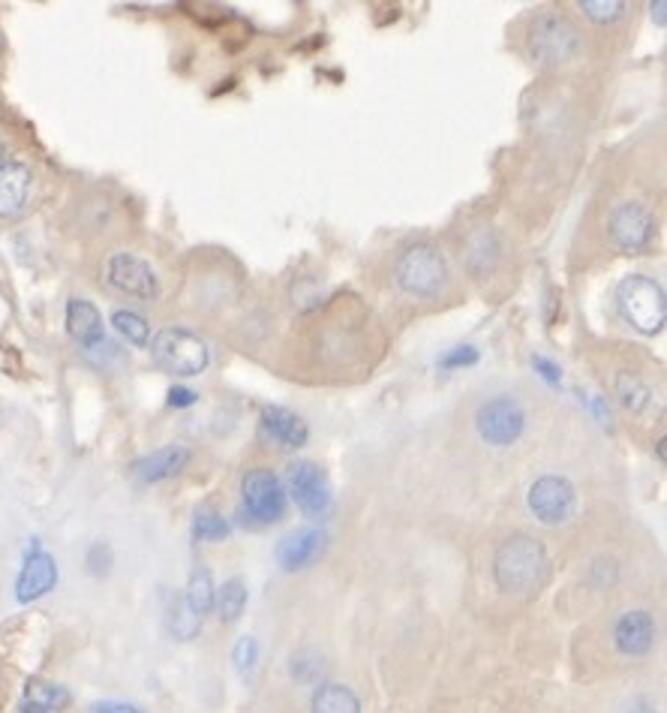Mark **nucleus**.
<instances>
[{
	"instance_id": "obj_13",
	"label": "nucleus",
	"mask_w": 667,
	"mask_h": 713,
	"mask_svg": "<svg viewBox=\"0 0 667 713\" xmlns=\"http://www.w3.org/2000/svg\"><path fill=\"white\" fill-rule=\"evenodd\" d=\"M325 530L319 527H304V530H295L289 533L286 539H280L277 545V563L283 572H301L307 569L310 563H316L325 551Z\"/></svg>"
},
{
	"instance_id": "obj_35",
	"label": "nucleus",
	"mask_w": 667,
	"mask_h": 713,
	"mask_svg": "<svg viewBox=\"0 0 667 713\" xmlns=\"http://www.w3.org/2000/svg\"><path fill=\"white\" fill-rule=\"evenodd\" d=\"M7 163V157H4V142H0V166H4Z\"/></svg>"
},
{
	"instance_id": "obj_10",
	"label": "nucleus",
	"mask_w": 667,
	"mask_h": 713,
	"mask_svg": "<svg viewBox=\"0 0 667 713\" xmlns=\"http://www.w3.org/2000/svg\"><path fill=\"white\" fill-rule=\"evenodd\" d=\"M529 509L541 524H565L577 509V491L565 476H541L529 488Z\"/></svg>"
},
{
	"instance_id": "obj_29",
	"label": "nucleus",
	"mask_w": 667,
	"mask_h": 713,
	"mask_svg": "<svg viewBox=\"0 0 667 713\" xmlns=\"http://www.w3.org/2000/svg\"><path fill=\"white\" fill-rule=\"evenodd\" d=\"M478 362V349L475 346H454L451 352H445L439 359V368L445 371H454V368H469Z\"/></svg>"
},
{
	"instance_id": "obj_12",
	"label": "nucleus",
	"mask_w": 667,
	"mask_h": 713,
	"mask_svg": "<svg viewBox=\"0 0 667 713\" xmlns=\"http://www.w3.org/2000/svg\"><path fill=\"white\" fill-rule=\"evenodd\" d=\"M58 584V563L49 551H43L40 545H34V551H28L25 557V566L19 572V581H16V599L22 605L28 602H37L40 596H46L49 590H55Z\"/></svg>"
},
{
	"instance_id": "obj_28",
	"label": "nucleus",
	"mask_w": 667,
	"mask_h": 713,
	"mask_svg": "<svg viewBox=\"0 0 667 713\" xmlns=\"http://www.w3.org/2000/svg\"><path fill=\"white\" fill-rule=\"evenodd\" d=\"M232 662H235V668L247 677V674L256 668V662H259V641H256L253 635H244V638L235 644V650H232Z\"/></svg>"
},
{
	"instance_id": "obj_20",
	"label": "nucleus",
	"mask_w": 667,
	"mask_h": 713,
	"mask_svg": "<svg viewBox=\"0 0 667 713\" xmlns=\"http://www.w3.org/2000/svg\"><path fill=\"white\" fill-rule=\"evenodd\" d=\"M313 713H361V701L343 683H322L313 692Z\"/></svg>"
},
{
	"instance_id": "obj_3",
	"label": "nucleus",
	"mask_w": 667,
	"mask_h": 713,
	"mask_svg": "<svg viewBox=\"0 0 667 713\" xmlns=\"http://www.w3.org/2000/svg\"><path fill=\"white\" fill-rule=\"evenodd\" d=\"M151 355L154 362L172 374V377H199L211 365V349L208 343L181 325H166L151 337Z\"/></svg>"
},
{
	"instance_id": "obj_32",
	"label": "nucleus",
	"mask_w": 667,
	"mask_h": 713,
	"mask_svg": "<svg viewBox=\"0 0 667 713\" xmlns=\"http://www.w3.org/2000/svg\"><path fill=\"white\" fill-rule=\"evenodd\" d=\"M94 713H142V710L124 701H103V704H94Z\"/></svg>"
},
{
	"instance_id": "obj_25",
	"label": "nucleus",
	"mask_w": 667,
	"mask_h": 713,
	"mask_svg": "<svg viewBox=\"0 0 667 713\" xmlns=\"http://www.w3.org/2000/svg\"><path fill=\"white\" fill-rule=\"evenodd\" d=\"M25 701H31V704H40V707H46V710H58V707H64L67 701H70V695H67V689H61V686H55V683H43V680H31L28 683V689H25Z\"/></svg>"
},
{
	"instance_id": "obj_30",
	"label": "nucleus",
	"mask_w": 667,
	"mask_h": 713,
	"mask_svg": "<svg viewBox=\"0 0 667 713\" xmlns=\"http://www.w3.org/2000/svg\"><path fill=\"white\" fill-rule=\"evenodd\" d=\"M532 368L541 374V380L544 383H550V386H559V380H562V371L550 362V359H544V355H532Z\"/></svg>"
},
{
	"instance_id": "obj_2",
	"label": "nucleus",
	"mask_w": 667,
	"mask_h": 713,
	"mask_svg": "<svg viewBox=\"0 0 667 713\" xmlns=\"http://www.w3.org/2000/svg\"><path fill=\"white\" fill-rule=\"evenodd\" d=\"M394 283L412 295V298H436L442 295V289L448 286V262L445 253L430 244V241H418L409 244L397 265H394Z\"/></svg>"
},
{
	"instance_id": "obj_5",
	"label": "nucleus",
	"mask_w": 667,
	"mask_h": 713,
	"mask_svg": "<svg viewBox=\"0 0 667 713\" xmlns=\"http://www.w3.org/2000/svg\"><path fill=\"white\" fill-rule=\"evenodd\" d=\"M580 49V34L577 28L559 16V13H541L535 16L529 28V52L538 64H565L577 55Z\"/></svg>"
},
{
	"instance_id": "obj_7",
	"label": "nucleus",
	"mask_w": 667,
	"mask_h": 713,
	"mask_svg": "<svg viewBox=\"0 0 667 713\" xmlns=\"http://www.w3.org/2000/svg\"><path fill=\"white\" fill-rule=\"evenodd\" d=\"M475 428H478L484 443L502 449V446H511L523 437L526 413H523L520 401H514L511 395H496V398H490L478 407Z\"/></svg>"
},
{
	"instance_id": "obj_21",
	"label": "nucleus",
	"mask_w": 667,
	"mask_h": 713,
	"mask_svg": "<svg viewBox=\"0 0 667 713\" xmlns=\"http://www.w3.org/2000/svg\"><path fill=\"white\" fill-rule=\"evenodd\" d=\"M187 605L193 608V614L202 620L205 614L214 611V602H217V587H214V578L208 569H196L190 575V584H187V593H184Z\"/></svg>"
},
{
	"instance_id": "obj_4",
	"label": "nucleus",
	"mask_w": 667,
	"mask_h": 713,
	"mask_svg": "<svg viewBox=\"0 0 667 713\" xmlns=\"http://www.w3.org/2000/svg\"><path fill=\"white\" fill-rule=\"evenodd\" d=\"M616 307L622 319L640 334H658L667 319V301L658 280L646 274H628L616 286Z\"/></svg>"
},
{
	"instance_id": "obj_15",
	"label": "nucleus",
	"mask_w": 667,
	"mask_h": 713,
	"mask_svg": "<svg viewBox=\"0 0 667 713\" xmlns=\"http://www.w3.org/2000/svg\"><path fill=\"white\" fill-rule=\"evenodd\" d=\"M262 431L280 449H301L310 440V425L289 407H265L262 410Z\"/></svg>"
},
{
	"instance_id": "obj_33",
	"label": "nucleus",
	"mask_w": 667,
	"mask_h": 713,
	"mask_svg": "<svg viewBox=\"0 0 667 713\" xmlns=\"http://www.w3.org/2000/svg\"><path fill=\"white\" fill-rule=\"evenodd\" d=\"M19 713H52V710H46V707H40V704H31V701H25Z\"/></svg>"
},
{
	"instance_id": "obj_34",
	"label": "nucleus",
	"mask_w": 667,
	"mask_h": 713,
	"mask_svg": "<svg viewBox=\"0 0 667 713\" xmlns=\"http://www.w3.org/2000/svg\"><path fill=\"white\" fill-rule=\"evenodd\" d=\"M658 16V25H664V0H658V4H652V19Z\"/></svg>"
},
{
	"instance_id": "obj_16",
	"label": "nucleus",
	"mask_w": 667,
	"mask_h": 713,
	"mask_svg": "<svg viewBox=\"0 0 667 713\" xmlns=\"http://www.w3.org/2000/svg\"><path fill=\"white\" fill-rule=\"evenodd\" d=\"M187 464H190V449L172 443V446H163V449L139 458L130 473L139 485H157V482H166V479L178 476Z\"/></svg>"
},
{
	"instance_id": "obj_6",
	"label": "nucleus",
	"mask_w": 667,
	"mask_h": 713,
	"mask_svg": "<svg viewBox=\"0 0 667 713\" xmlns=\"http://www.w3.org/2000/svg\"><path fill=\"white\" fill-rule=\"evenodd\" d=\"M106 283L127 295V298H142V301H154L160 295V277L151 268V262L139 253L130 250H118L106 259Z\"/></svg>"
},
{
	"instance_id": "obj_31",
	"label": "nucleus",
	"mask_w": 667,
	"mask_h": 713,
	"mask_svg": "<svg viewBox=\"0 0 667 713\" xmlns=\"http://www.w3.org/2000/svg\"><path fill=\"white\" fill-rule=\"evenodd\" d=\"M199 401V395L193 392V389H181V386H175L172 392H169V404L172 407H193Z\"/></svg>"
},
{
	"instance_id": "obj_23",
	"label": "nucleus",
	"mask_w": 667,
	"mask_h": 713,
	"mask_svg": "<svg viewBox=\"0 0 667 713\" xmlns=\"http://www.w3.org/2000/svg\"><path fill=\"white\" fill-rule=\"evenodd\" d=\"M112 325H115L118 334H124V337H127L130 343H136V346H145V343L151 340V325H148V319L139 316L136 310H115V313H112Z\"/></svg>"
},
{
	"instance_id": "obj_1",
	"label": "nucleus",
	"mask_w": 667,
	"mask_h": 713,
	"mask_svg": "<svg viewBox=\"0 0 667 713\" xmlns=\"http://www.w3.org/2000/svg\"><path fill=\"white\" fill-rule=\"evenodd\" d=\"M547 572H550L547 551L532 536L505 539L493 557V578H496L499 590L514 593V596L538 593L547 581Z\"/></svg>"
},
{
	"instance_id": "obj_17",
	"label": "nucleus",
	"mask_w": 667,
	"mask_h": 713,
	"mask_svg": "<svg viewBox=\"0 0 667 713\" xmlns=\"http://www.w3.org/2000/svg\"><path fill=\"white\" fill-rule=\"evenodd\" d=\"M34 175L25 163L0 166V220H16L31 196Z\"/></svg>"
},
{
	"instance_id": "obj_14",
	"label": "nucleus",
	"mask_w": 667,
	"mask_h": 713,
	"mask_svg": "<svg viewBox=\"0 0 667 713\" xmlns=\"http://www.w3.org/2000/svg\"><path fill=\"white\" fill-rule=\"evenodd\" d=\"M613 644L622 656H643L655 644V620L649 611H625L613 626Z\"/></svg>"
},
{
	"instance_id": "obj_11",
	"label": "nucleus",
	"mask_w": 667,
	"mask_h": 713,
	"mask_svg": "<svg viewBox=\"0 0 667 713\" xmlns=\"http://www.w3.org/2000/svg\"><path fill=\"white\" fill-rule=\"evenodd\" d=\"M289 491L298 503V509L307 518H325L331 512V485L319 464L313 461H295L289 467Z\"/></svg>"
},
{
	"instance_id": "obj_27",
	"label": "nucleus",
	"mask_w": 667,
	"mask_h": 713,
	"mask_svg": "<svg viewBox=\"0 0 667 713\" xmlns=\"http://www.w3.org/2000/svg\"><path fill=\"white\" fill-rule=\"evenodd\" d=\"M580 13L598 25H610L625 16V4H619V0H583Z\"/></svg>"
},
{
	"instance_id": "obj_9",
	"label": "nucleus",
	"mask_w": 667,
	"mask_h": 713,
	"mask_svg": "<svg viewBox=\"0 0 667 713\" xmlns=\"http://www.w3.org/2000/svg\"><path fill=\"white\" fill-rule=\"evenodd\" d=\"M607 232L616 250L634 256L649 247L655 235V217L640 202H619L607 217Z\"/></svg>"
},
{
	"instance_id": "obj_19",
	"label": "nucleus",
	"mask_w": 667,
	"mask_h": 713,
	"mask_svg": "<svg viewBox=\"0 0 667 713\" xmlns=\"http://www.w3.org/2000/svg\"><path fill=\"white\" fill-rule=\"evenodd\" d=\"M613 392L631 416H643L652 407V389L631 371H619L613 377Z\"/></svg>"
},
{
	"instance_id": "obj_24",
	"label": "nucleus",
	"mask_w": 667,
	"mask_h": 713,
	"mask_svg": "<svg viewBox=\"0 0 667 713\" xmlns=\"http://www.w3.org/2000/svg\"><path fill=\"white\" fill-rule=\"evenodd\" d=\"M193 536L199 542H220L229 536V524L220 512L214 509H199L196 518H193Z\"/></svg>"
},
{
	"instance_id": "obj_22",
	"label": "nucleus",
	"mask_w": 667,
	"mask_h": 713,
	"mask_svg": "<svg viewBox=\"0 0 667 713\" xmlns=\"http://www.w3.org/2000/svg\"><path fill=\"white\" fill-rule=\"evenodd\" d=\"M214 605L220 608V617L226 623H235L244 614V608H247V587H244V581L241 578H229L217 590V602Z\"/></svg>"
},
{
	"instance_id": "obj_8",
	"label": "nucleus",
	"mask_w": 667,
	"mask_h": 713,
	"mask_svg": "<svg viewBox=\"0 0 667 713\" xmlns=\"http://www.w3.org/2000/svg\"><path fill=\"white\" fill-rule=\"evenodd\" d=\"M241 500L250 518L259 524H274L286 512V488L271 467H256L241 482Z\"/></svg>"
},
{
	"instance_id": "obj_26",
	"label": "nucleus",
	"mask_w": 667,
	"mask_h": 713,
	"mask_svg": "<svg viewBox=\"0 0 667 713\" xmlns=\"http://www.w3.org/2000/svg\"><path fill=\"white\" fill-rule=\"evenodd\" d=\"M199 623H202V620L193 614V608L187 605V599L178 596L175 605H172V614H169V626H172V632H175L181 641H190V638L199 632Z\"/></svg>"
},
{
	"instance_id": "obj_18",
	"label": "nucleus",
	"mask_w": 667,
	"mask_h": 713,
	"mask_svg": "<svg viewBox=\"0 0 667 713\" xmlns=\"http://www.w3.org/2000/svg\"><path fill=\"white\" fill-rule=\"evenodd\" d=\"M67 331L79 346L97 349L106 340V325H103V313L97 310V304L88 298H73L67 304Z\"/></svg>"
}]
</instances>
